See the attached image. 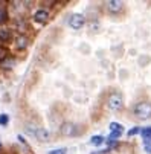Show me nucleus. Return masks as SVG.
Listing matches in <instances>:
<instances>
[{
	"mask_svg": "<svg viewBox=\"0 0 151 154\" xmlns=\"http://www.w3.org/2000/svg\"><path fill=\"white\" fill-rule=\"evenodd\" d=\"M26 133L34 136L40 142H49L51 140V133L46 128H43V127H37V125H31L29 124V125H26Z\"/></svg>",
	"mask_w": 151,
	"mask_h": 154,
	"instance_id": "f257e3e1",
	"label": "nucleus"
},
{
	"mask_svg": "<svg viewBox=\"0 0 151 154\" xmlns=\"http://www.w3.org/2000/svg\"><path fill=\"white\" fill-rule=\"evenodd\" d=\"M133 113L137 119H149L151 118V102L148 101H142V102H137L133 108Z\"/></svg>",
	"mask_w": 151,
	"mask_h": 154,
	"instance_id": "f03ea898",
	"label": "nucleus"
},
{
	"mask_svg": "<svg viewBox=\"0 0 151 154\" xmlns=\"http://www.w3.org/2000/svg\"><path fill=\"white\" fill-rule=\"evenodd\" d=\"M107 107H109L112 112H119L124 107V98L119 92H113L107 98Z\"/></svg>",
	"mask_w": 151,
	"mask_h": 154,
	"instance_id": "7ed1b4c3",
	"label": "nucleus"
},
{
	"mask_svg": "<svg viewBox=\"0 0 151 154\" xmlns=\"http://www.w3.org/2000/svg\"><path fill=\"white\" fill-rule=\"evenodd\" d=\"M60 133H61V136H66V137L78 136L79 134V127L75 122H64L60 127Z\"/></svg>",
	"mask_w": 151,
	"mask_h": 154,
	"instance_id": "20e7f679",
	"label": "nucleus"
},
{
	"mask_svg": "<svg viewBox=\"0 0 151 154\" xmlns=\"http://www.w3.org/2000/svg\"><path fill=\"white\" fill-rule=\"evenodd\" d=\"M69 26L72 28V29H75V31H79L82 26H84V23H85V18H84V15L82 14H72L70 17H69Z\"/></svg>",
	"mask_w": 151,
	"mask_h": 154,
	"instance_id": "39448f33",
	"label": "nucleus"
},
{
	"mask_svg": "<svg viewBox=\"0 0 151 154\" xmlns=\"http://www.w3.org/2000/svg\"><path fill=\"white\" fill-rule=\"evenodd\" d=\"M105 8L110 14H119L124 9V2H121V0H110V2H105Z\"/></svg>",
	"mask_w": 151,
	"mask_h": 154,
	"instance_id": "423d86ee",
	"label": "nucleus"
},
{
	"mask_svg": "<svg viewBox=\"0 0 151 154\" xmlns=\"http://www.w3.org/2000/svg\"><path fill=\"white\" fill-rule=\"evenodd\" d=\"M14 46L18 51H25L29 46V38L26 35H17L15 37V41H14Z\"/></svg>",
	"mask_w": 151,
	"mask_h": 154,
	"instance_id": "0eeeda50",
	"label": "nucleus"
},
{
	"mask_svg": "<svg viewBox=\"0 0 151 154\" xmlns=\"http://www.w3.org/2000/svg\"><path fill=\"white\" fill-rule=\"evenodd\" d=\"M48 18H49V12L46 9H38L34 14V20L37 23H45V21H48Z\"/></svg>",
	"mask_w": 151,
	"mask_h": 154,
	"instance_id": "6e6552de",
	"label": "nucleus"
},
{
	"mask_svg": "<svg viewBox=\"0 0 151 154\" xmlns=\"http://www.w3.org/2000/svg\"><path fill=\"white\" fill-rule=\"evenodd\" d=\"M140 134L143 137V142H151V127H145L140 130Z\"/></svg>",
	"mask_w": 151,
	"mask_h": 154,
	"instance_id": "1a4fd4ad",
	"label": "nucleus"
},
{
	"mask_svg": "<svg viewBox=\"0 0 151 154\" xmlns=\"http://www.w3.org/2000/svg\"><path fill=\"white\" fill-rule=\"evenodd\" d=\"M9 38H11V32L8 29H0V41L6 43V41H9Z\"/></svg>",
	"mask_w": 151,
	"mask_h": 154,
	"instance_id": "9d476101",
	"label": "nucleus"
},
{
	"mask_svg": "<svg viewBox=\"0 0 151 154\" xmlns=\"http://www.w3.org/2000/svg\"><path fill=\"white\" fill-rule=\"evenodd\" d=\"M0 64H2L5 69H9V67H12V66H14V60H12L11 57H6V58H5L2 63H0Z\"/></svg>",
	"mask_w": 151,
	"mask_h": 154,
	"instance_id": "9b49d317",
	"label": "nucleus"
},
{
	"mask_svg": "<svg viewBox=\"0 0 151 154\" xmlns=\"http://www.w3.org/2000/svg\"><path fill=\"white\" fill-rule=\"evenodd\" d=\"M102 142H104V137H102V136H93L92 140H90L92 145H101Z\"/></svg>",
	"mask_w": 151,
	"mask_h": 154,
	"instance_id": "f8f14e48",
	"label": "nucleus"
},
{
	"mask_svg": "<svg viewBox=\"0 0 151 154\" xmlns=\"http://www.w3.org/2000/svg\"><path fill=\"white\" fill-rule=\"evenodd\" d=\"M110 130H112V131H124L122 125L118 124V122H112V124H110Z\"/></svg>",
	"mask_w": 151,
	"mask_h": 154,
	"instance_id": "ddd939ff",
	"label": "nucleus"
},
{
	"mask_svg": "<svg viewBox=\"0 0 151 154\" xmlns=\"http://www.w3.org/2000/svg\"><path fill=\"white\" fill-rule=\"evenodd\" d=\"M66 152H67L66 148H58V149H52V151H49V154H66Z\"/></svg>",
	"mask_w": 151,
	"mask_h": 154,
	"instance_id": "4468645a",
	"label": "nucleus"
},
{
	"mask_svg": "<svg viewBox=\"0 0 151 154\" xmlns=\"http://www.w3.org/2000/svg\"><path fill=\"white\" fill-rule=\"evenodd\" d=\"M6 57H8V55H6V49L0 46V63H2V61H3Z\"/></svg>",
	"mask_w": 151,
	"mask_h": 154,
	"instance_id": "2eb2a0df",
	"label": "nucleus"
},
{
	"mask_svg": "<svg viewBox=\"0 0 151 154\" xmlns=\"http://www.w3.org/2000/svg\"><path fill=\"white\" fill-rule=\"evenodd\" d=\"M137 133H140V128H139V127H134V128H131L130 131H128V136H134V134H137Z\"/></svg>",
	"mask_w": 151,
	"mask_h": 154,
	"instance_id": "dca6fc26",
	"label": "nucleus"
},
{
	"mask_svg": "<svg viewBox=\"0 0 151 154\" xmlns=\"http://www.w3.org/2000/svg\"><path fill=\"white\" fill-rule=\"evenodd\" d=\"M8 121H9L8 115H2V116H0V125H6Z\"/></svg>",
	"mask_w": 151,
	"mask_h": 154,
	"instance_id": "f3484780",
	"label": "nucleus"
},
{
	"mask_svg": "<svg viewBox=\"0 0 151 154\" xmlns=\"http://www.w3.org/2000/svg\"><path fill=\"white\" fill-rule=\"evenodd\" d=\"M6 20V12L3 8H0V21H5Z\"/></svg>",
	"mask_w": 151,
	"mask_h": 154,
	"instance_id": "a211bd4d",
	"label": "nucleus"
},
{
	"mask_svg": "<svg viewBox=\"0 0 151 154\" xmlns=\"http://www.w3.org/2000/svg\"><path fill=\"white\" fill-rule=\"evenodd\" d=\"M143 148H145L146 152L151 154V142H143Z\"/></svg>",
	"mask_w": 151,
	"mask_h": 154,
	"instance_id": "6ab92c4d",
	"label": "nucleus"
},
{
	"mask_svg": "<svg viewBox=\"0 0 151 154\" xmlns=\"http://www.w3.org/2000/svg\"><path fill=\"white\" fill-rule=\"evenodd\" d=\"M0 148H2V142H0Z\"/></svg>",
	"mask_w": 151,
	"mask_h": 154,
	"instance_id": "aec40b11",
	"label": "nucleus"
}]
</instances>
